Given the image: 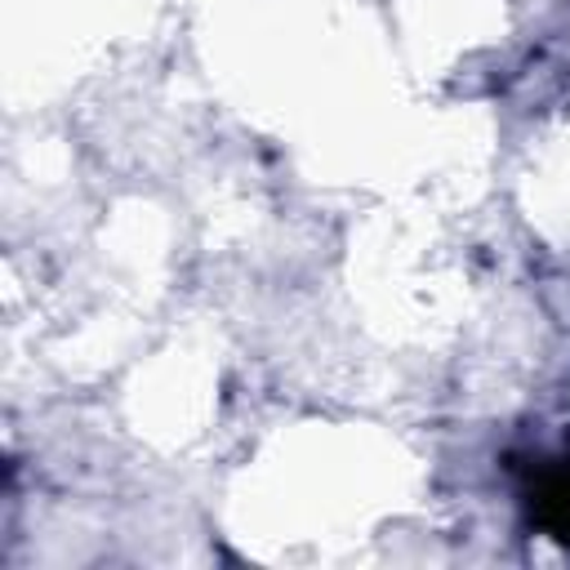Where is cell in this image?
I'll list each match as a JSON object with an SVG mask.
<instances>
[{
    "mask_svg": "<svg viewBox=\"0 0 570 570\" xmlns=\"http://www.w3.org/2000/svg\"><path fill=\"white\" fill-rule=\"evenodd\" d=\"M530 512L548 534L570 539V454L543 459V468L530 476Z\"/></svg>",
    "mask_w": 570,
    "mask_h": 570,
    "instance_id": "obj_1",
    "label": "cell"
}]
</instances>
